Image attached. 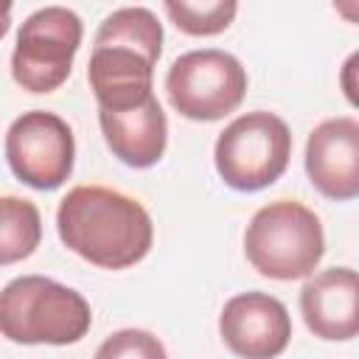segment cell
Listing matches in <instances>:
<instances>
[{"label": "cell", "instance_id": "9a60e30c", "mask_svg": "<svg viewBox=\"0 0 359 359\" xmlns=\"http://www.w3.org/2000/svg\"><path fill=\"white\" fill-rule=\"evenodd\" d=\"M95 356H135V359H163L165 348L160 345L157 337H151L149 331L140 328H123L118 334H112L98 351Z\"/></svg>", "mask_w": 359, "mask_h": 359}, {"label": "cell", "instance_id": "6da1fadb", "mask_svg": "<svg viewBox=\"0 0 359 359\" xmlns=\"http://www.w3.org/2000/svg\"><path fill=\"white\" fill-rule=\"evenodd\" d=\"M56 233L79 258L101 269H126L146 258L154 241L149 210L112 188L79 185L56 210Z\"/></svg>", "mask_w": 359, "mask_h": 359}, {"label": "cell", "instance_id": "2e32d148", "mask_svg": "<svg viewBox=\"0 0 359 359\" xmlns=\"http://www.w3.org/2000/svg\"><path fill=\"white\" fill-rule=\"evenodd\" d=\"M339 87H342L345 98L351 101V107L359 109V50L351 53V56L342 62V70H339Z\"/></svg>", "mask_w": 359, "mask_h": 359}, {"label": "cell", "instance_id": "30bf717a", "mask_svg": "<svg viewBox=\"0 0 359 359\" xmlns=\"http://www.w3.org/2000/svg\"><path fill=\"white\" fill-rule=\"evenodd\" d=\"M306 174L311 185L337 202L359 196V121L328 118L306 140Z\"/></svg>", "mask_w": 359, "mask_h": 359}, {"label": "cell", "instance_id": "7c38bea8", "mask_svg": "<svg viewBox=\"0 0 359 359\" xmlns=\"http://www.w3.org/2000/svg\"><path fill=\"white\" fill-rule=\"evenodd\" d=\"M98 123L109 151L132 168L154 165L168 140V121L154 95L129 109H107L98 107Z\"/></svg>", "mask_w": 359, "mask_h": 359}, {"label": "cell", "instance_id": "ba28073f", "mask_svg": "<svg viewBox=\"0 0 359 359\" xmlns=\"http://www.w3.org/2000/svg\"><path fill=\"white\" fill-rule=\"evenodd\" d=\"M6 160L20 182L36 191H53L73 171V132L53 112H22L6 132Z\"/></svg>", "mask_w": 359, "mask_h": 359}, {"label": "cell", "instance_id": "5bb4252c", "mask_svg": "<svg viewBox=\"0 0 359 359\" xmlns=\"http://www.w3.org/2000/svg\"><path fill=\"white\" fill-rule=\"evenodd\" d=\"M168 20L191 36H216L236 20L238 0H163Z\"/></svg>", "mask_w": 359, "mask_h": 359}, {"label": "cell", "instance_id": "277c9868", "mask_svg": "<svg viewBox=\"0 0 359 359\" xmlns=\"http://www.w3.org/2000/svg\"><path fill=\"white\" fill-rule=\"evenodd\" d=\"M325 252V233L314 210L278 199L255 210L244 233V255L272 280H297L314 272Z\"/></svg>", "mask_w": 359, "mask_h": 359}, {"label": "cell", "instance_id": "8fae6325", "mask_svg": "<svg viewBox=\"0 0 359 359\" xmlns=\"http://www.w3.org/2000/svg\"><path fill=\"white\" fill-rule=\"evenodd\" d=\"M300 311L320 339L345 342L359 337V272L334 266L309 278L300 289Z\"/></svg>", "mask_w": 359, "mask_h": 359}, {"label": "cell", "instance_id": "8992f818", "mask_svg": "<svg viewBox=\"0 0 359 359\" xmlns=\"http://www.w3.org/2000/svg\"><path fill=\"white\" fill-rule=\"evenodd\" d=\"M81 20L65 6H45L25 17L11 53V76L28 93L59 90L81 45Z\"/></svg>", "mask_w": 359, "mask_h": 359}, {"label": "cell", "instance_id": "5b68a950", "mask_svg": "<svg viewBox=\"0 0 359 359\" xmlns=\"http://www.w3.org/2000/svg\"><path fill=\"white\" fill-rule=\"evenodd\" d=\"M292 157V132L283 118L266 109L238 115L216 137L213 163L233 191H261L280 180Z\"/></svg>", "mask_w": 359, "mask_h": 359}, {"label": "cell", "instance_id": "3957f363", "mask_svg": "<svg viewBox=\"0 0 359 359\" xmlns=\"http://www.w3.org/2000/svg\"><path fill=\"white\" fill-rule=\"evenodd\" d=\"M93 323L90 303L45 275H22L0 294L3 337L20 345H73Z\"/></svg>", "mask_w": 359, "mask_h": 359}, {"label": "cell", "instance_id": "4fadbf2b", "mask_svg": "<svg viewBox=\"0 0 359 359\" xmlns=\"http://www.w3.org/2000/svg\"><path fill=\"white\" fill-rule=\"evenodd\" d=\"M3 227H0V261L8 266L14 261L28 258L42 238V219L34 202L3 196Z\"/></svg>", "mask_w": 359, "mask_h": 359}, {"label": "cell", "instance_id": "9c48e42d", "mask_svg": "<svg viewBox=\"0 0 359 359\" xmlns=\"http://www.w3.org/2000/svg\"><path fill=\"white\" fill-rule=\"evenodd\" d=\"M222 342L247 359H269L286 351L292 317L286 306L264 292H244L224 303L219 314Z\"/></svg>", "mask_w": 359, "mask_h": 359}, {"label": "cell", "instance_id": "7a4b0ae2", "mask_svg": "<svg viewBox=\"0 0 359 359\" xmlns=\"http://www.w3.org/2000/svg\"><path fill=\"white\" fill-rule=\"evenodd\" d=\"M163 53V22L132 6L112 11L95 31L87 79L98 107L129 109L151 95L154 65Z\"/></svg>", "mask_w": 359, "mask_h": 359}, {"label": "cell", "instance_id": "e0dca14e", "mask_svg": "<svg viewBox=\"0 0 359 359\" xmlns=\"http://www.w3.org/2000/svg\"><path fill=\"white\" fill-rule=\"evenodd\" d=\"M337 14L345 20V22H353L359 25V0H331Z\"/></svg>", "mask_w": 359, "mask_h": 359}, {"label": "cell", "instance_id": "52a82bcc", "mask_svg": "<svg viewBox=\"0 0 359 359\" xmlns=\"http://www.w3.org/2000/svg\"><path fill=\"white\" fill-rule=\"evenodd\" d=\"M165 93L182 118L219 121L244 101L247 70L233 53L216 48L191 50L171 62Z\"/></svg>", "mask_w": 359, "mask_h": 359}]
</instances>
